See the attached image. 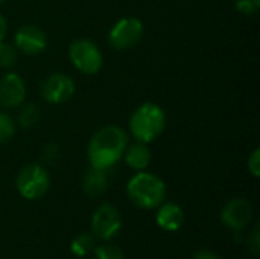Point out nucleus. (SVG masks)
Wrapping results in <instances>:
<instances>
[{"label":"nucleus","mask_w":260,"mask_h":259,"mask_svg":"<svg viewBox=\"0 0 260 259\" xmlns=\"http://www.w3.org/2000/svg\"><path fill=\"white\" fill-rule=\"evenodd\" d=\"M128 145L126 133L117 125H107L98 130L88 143V160L93 168L110 169L122 157Z\"/></svg>","instance_id":"nucleus-1"},{"label":"nucleus","mask_w":260,"mask_h":259,"mask_svg":"<svg viewBox=\"0 0 260 259\" xmlns=\"http://www.w3.org/2000/svg\"><path fill=\"white\" fill-rule=\"evenodd\" d=\"M166 114L163 108L154 102H145L134 110L129 119V131L137 142L151 143L165 130Z\"/></svg>","instance_id":"nucleus-2"},{"label":"nucleus","mask_w":260,"mask_h":259,"mask_svg":"<svg viewBox=\"0 0 260 259\" xmlns=\"http://www.w3.org/2000/svg\"><path fill=\"white\" fill-rule=\"evenodd\" d=\"M126 192L139 208L152 209L163 203L166 197V185L151 172H139L129 180Z\"/></svg>","instance_id":"nucleus-3"},{"label":"nucleus","mask_w":260,"mask_h":259,"mask_svg":"<svg viewBox=\"0 0 260 259\" xmlns=\"http://www.w3.org/2000/svg\"><path fill=\"white\" fill-rule=\"evenodd\" d=\"M69 56L76 70L85 75H96L104 64L99 47L88 38H76L70 43Z\"/></svg>","instance_id":"nucleus-4"},{"label":"nucleus","mask_w":260,"mask_h":259,"mask_svg":"<svg viewBox=\"0 0 260 259\" xmlns=\"http://www.w3.org/2000/svg\"><path fill=\"white\" fill-rule=\"evenodd\" d=\"M50 185L49 172L41 165H27L24 166L17 177V189L21 194V197L27 200H37L41 198Z\"/></svg>","instance_id":"nucleus-5"},{"label":"nucleus","mask_w":260,"mask_h":259,"mask_svg":"<svg viewBox=\"0 0 260 259\" xmlns=\"http://www.w3.org/2000/svg\"><path fill=\"white\" fill-rule=\"evenodd\" d=\"M143 37V23L136 17L120 18L110 31L108 41L117 50L134 47Z\"/></svg>","instance_id":"nucleus-6"},{"label":"nucleus","mask_w":260,"mask_h":259,"mask_svg":"<svg viewBox=\"0 0 260 259\" xmlns=\"http://www.w3.org/2000/svg\"><path fill=\"white\" fill-rule=\"evenodd\" d=\"M40 93L49 104H64L75 95V82L64 73H52L41 82Z\"/></svg>","instance_id":"nucleus-7"},{"label":"nucleus","mask_w":260,"mask_h":259,"mask_svg":"<svg viewBox=\"0 0 260 259\" xmlns=\"http://www.w3.org/2000/svg\"><path fill=\"white\" fill-rule=\"evenodd\" d=\"M15 47L24 55H38L47 47L46 32L35 24H23L15 32Z\"/></svg>","instance_id":"nucleus-8"},{"label":"nucleus","mask_w":260,"mask_h":259,"mask_svg":"<svg viewBox=\"0 0 260 259\" xmlns=\"http://www.w3.org/2000/svg\"><path fill=\"white\" fill-rule=\"evenodd\" d=\"M120 224H122V220H120L119 211L114 206L107 205V203L101 205L96 209L93 215V221H91L93 232L101 240H110L114 234L119 232Z\"/></svg>","instance_id":"nucleus-9"},{"label":"nucleus","mask_w":260,"mask_h":259,"mask_svg":"<svg viewBox=\"0 0 260 259\" xmlns=\"http://www.w3.org/2000/svg\"><path fill=\"white\" fill-rule=\"evenodd\" d=\"M26 99V85L20 75L11 72L0 79V105L3 108H17Z\"/></svg>","instance_id":"nucleus-10"},{"label":"nucleus","mask_w":260,"mask_h":259,"mask_svg":"<svg viewBox=\"0 0 260 259\" xmlns=\"http://www.w3.org/2000/svg\"><path fill=\"white\" fill-rule=\"evenodd\" d=\"M222 221L233 231H242L253 217L251 205L244 198H235L229 202L222 209Z\"/></svg>","instance_id":"nucleus-11"},{"label":"nucleus","mask_w":260,"mask_h":259,"mask_svg":"<svg viewBox=\"0 0 260 259\" xmlns=\"http://www.w3.org/2000/svg\"><path fill=\"white\" fill-rule=\"evenodd\" d=\"M82 188L88 197L96 198L102 195L108 188V169H98L91 166L84 176Z\"/></svg>","instance_id":"nucleus-12"},{"label":"nucleus","mask_w":260,"mask_h":259,"mask_svg":"<svg viewBox=\"0 0 260 259\" xmlns=\"http://www.w3.org/2000/svg\"><path fill=\"white\" fill-rule=\"evenodd\" d=\"M157 223L165 231H178L184 223V214L175 203H166L157 214Z\"/></svg>","instance_id":"nucleus-13"},{"label":"nucleus","mask_w":260,"mask_h":259,"mask_svg":"<svg viewBox=\"0 0 260 259\" xmlns=\"http://www.w3.org/2000/svg\"><path fill=\"white\" fill-rule=\"evenodd\" d=\"M151 157H152V154H151L148 145L143 142H137V143L131 145L123 153V159H125L126 165L136 171H142V169L148 168V165L151 163Z\"/></svg>","instance_id":"nucleus-14"},{"label":"nucleus","mask_w":260,"mask_h":259,"mask_svg":"<svg viewBox=\"0 0 260 259\" xmlns=\"http://www.w3.org/2000/svg\"><path fill=\"white\" fill-rule=\"evenodd\" d=\"M40 119V110L37 105L34 104H29V105H24L20 111H18V125L21 128H32Z\"/></svg>","instance_id":"nucleus-15"},{"label":"nucleus","mask_w":260,"mask_h":259,"mask_svg":"<svg viewBox=\"0 0 260 259\" xmlns=\"http://www.w3.org/2000/svg\"><path fill=\"white\" fill-rule=\"evenodd\" d=\"M18 58V50L15 46L9 43L0 41V67L2 69H11L15 66Z\"/></svg>","instance_id":"nucleus-16"},{"label":"nucleus","mask_w":260,"mask_h":259,"mask_svg":"<svg viewBox=\"0 0 260 259\" xmlns=\"http://www.w3.org/2000/svg\"><path fill=\"white\" fill-rule=\"evenodd\" d=\"M15 134V124L9 114L0 111V143L9 142Z\"/></svg>","instance_id":"nucleus-17"},{"label":"nucleus","mask_w":260,"mask_h":259,"mask_svg":"<svg viewBox=\"0 0 260 259\" xmlns=\"http://www.w3.org/2000/svg\"><path fill=\"white\" fill-rule=\"evenodd\" d=\"M70 247H72V252L76 256H85L93 247V238H91V235L82 234V235H79V237H76L73 240Z\"/></svg>","instance_id":"nucleus-18"},{"label":"nucleus","mask_w":260,"mask_h":259,"mask_svg":"<svg viewBox=\"0 0 260 259\" xmlns=\"http://www.w3.org/2000/svg\"><path fill=\"white\" fill-rule=\"evenodd\" d=\"M96 258L98 259H123V253L116 246H101L96 249Z\"/></svg>","instance_id":"nucleus-19"},{"label":"nucleus","mask_w":260,"mask_h":259,"mask_svg":"<svg viewBox=\"0 0 260 259\" xmlns=\"http://www.w3.org/2000/svg\"><path fill=\"white\" fill-rule=\"evenodd\" d=\"M59 159V148L56 143H47L43 150H41V160L47 165H53L56 163Z\"/></svg>","instance_id":"nucleus-20"},{"label":"nucleus","mask_w":260,"mask_h":259,"mask_svg":"<svg viewBox=\"0 0 260 259\" xmlns=\"http://www.w3.org/2000/svg\"><path fill=\"white\" fill-rule=\"evenodd\" d=\"M260 8V0H236V9L241 14L251 15L256 14Z\"/></svg>","instance_id":"nucleus-21"},{"label":"nucleus","mask_w":260,"mask_h":259,"mask_svg":"<svg viewBox=\"0 0 260 259\" xmlns=\"http://www.w3.org/2000/svg\"><path fill=\"white\" fill-rule=\"evenodd\" d=\"M248 169L250 172L254 176V177H259L260 176V151L259 150H254L253 154L250 156L248 159Z\"/></svg>","instance_id":"nucleus-22"},{"label":"nucleus","mask_w":260,"mask_h":259,"mask_svg":"<svg viewBox=\"0 0 260 259\" xmlns=\"http://www.w3.org/2000/svg\"><path fill=\"white\" fill-rule=\"evenodd\" d=\"M250 246H251L253 253L257 255L259 253V227H256L254 232L251 234V237H250Z\"/></svg>","instance_id":"nucleus-23"},{"label":"nucleus","mask_w":260,"mask_h":259,"mask_svg":"<svg viewBox=\"0 0 260 259\" xmlns=\"http://www.w3.org/2000/svg\"><path fill=\"white\" fill-rule=\"evenodd\" d=\"M193 259H219L215 253H212V252H207V250H203V252H198L197 255H195V258Z\"/></svg>","instance_id":"nucleus-24"},{"label":"nucleus","mask_w":260,"mask_h":259,"mask_svg":"<svg viewBox=\"0 0 260 259\" xmlns=\"http://www.w3.org/2000/svg\"><path fill=\"white\" fill-rule=\"evenodd\" d=\"M6 29H8L6 20H5V17L0 14V41H3V38H5V35H6Z\"/></svg>","instance_id":"nucleus-25"},{"label":"nucleus","mask_w":260,"mask_h":259,"mask_svg":"<svg viewBox=\"0 0 260 259\" xmlns=\"http://www.w3.org/2000/svg\"><path fill=\"white\" fill-rule=\"evenodd\" d=\"M2 2H5V0H0V3H2Z\"/></svg>","instance_id":"nucleus-26"}]
</instances>
